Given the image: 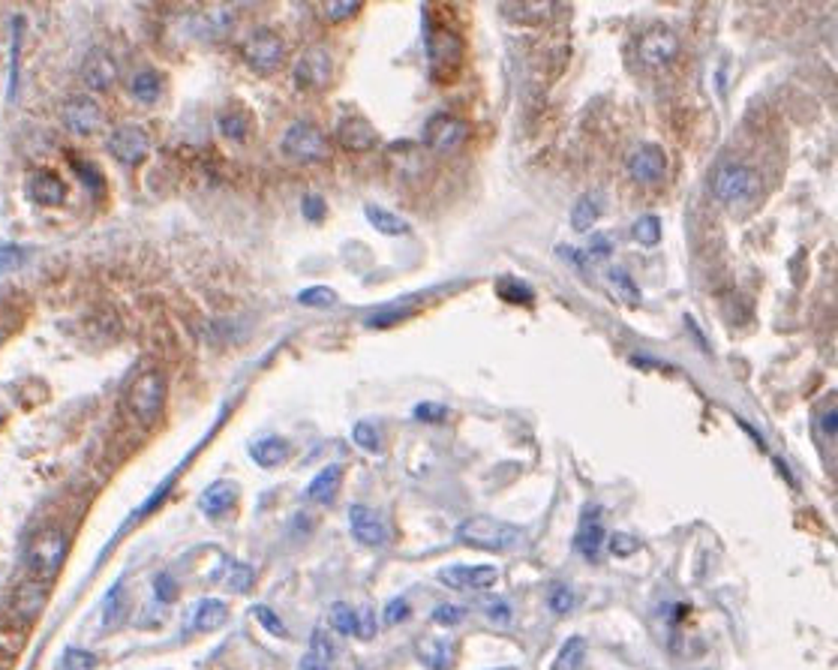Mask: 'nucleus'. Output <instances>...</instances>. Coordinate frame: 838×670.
Masks as SVG:
<instances>
[{"label":"nucleus","instance_id":"obj_30","mask_svg":"<svg viewBox=\"0 0 838 670\" xmlns=\"http://www.w3.org/2000/svg\"><path fill=\"white\" fill-rule=\"evenodd\" d=\"M586 658V640L583 638H568L562 647H559L556 658L550 661V670H580Z\"/></svg>","mask_w":838,"mask_h":670},{"label":"nucleus","instance_id":"obj_23","mask_svg":"<svg viewBox=\"0 0 838 670\" xmlns=\"http://www.w3.org/2000/svg\"><path fill=\"white\" fill-rule=\"evenodd\" d=\"M189 622H193V631H214L220 629V625L229 622V604L220 602V598H205V602L196 604L193 616H189Z\"/></svg>","mask_w":838,"mask_h":670},{"label":"nucleus","instance_id":"obj_15","mask_svg":"<svg viewBox=\"0 0 838 670\" xmlns=\"http://www.w3.org/2000/svg\"><path fill=\"white\" fill-rule=\"evenodd\" d=\"M333 136H337V141L346 150H373L378 145L376 127L367 118H360V114H346V118H340Z\"/></svg>","mask_w":838,"mask_h":670},{"label":"nucleus","instance_id":"obj_7","mask_svg":"<svg viewBox=\"0 0 838 670\" xmlns=\"http://www.w3.org/2000/svg\"><path fill=\"white\" fill-rule=\"evenodd\" d=\"M469 123L457 114H433V118L424 123V145L436 154H454L469 141Z\"/></svg>","mask_w":838,"mask_h":670},{"label":"nucleus","instance_id":"obj_50","mask_svg":"<svg viewBox=\"0 0 838 670\" xmlns=\"http://www.w3.org/2000/svg\"><path fill=\"white\" fill-rule=\"evenodd\" d=\"M445 415H448V409L442 403H418L414 406V418H418V421H442Z\"/></svg>","mask_w":838,"mask_h":670},{"label":"nucleus","instance_id":"obj_42","mask_svg":"<svg viewBox=\"0 0 838 670\" xmlns=\"http://www.w3.org/2000/svg\"><path fill=\"white\" fill-rule=\"evenodd\" d=\"M463 620H466V607H460V604H439L436 611L430 613V622L445 625V629H451V625H460Z\"/></svg>","mask_w":838,"mask_h":670},{"label":"nucleus","instance_id":"obj_38","mask_svg":"<svg viewBox=\"0 0 838 670\" xmlns=\"http://www.w3.org/2000/svg\"><path fill=\"white\" fill-rule=\"evenodd\" d=\"M610 283L616 285V292L622 294V298L637 307V303H640V289H637V283L631 280L628 271H622V267H613V271H610Z\"/></svg>","mask_w":838,"mask_h":670},{"label":"nucleus","instance_id":"obj_6","mask_svg":"<svg viewBox=\"0 0 838 670\" xmlns=\"http://www.w3.org/2000/svg\"><path fill=\"white\" fill-rule=\"evenodd\" d=\"M126 403H130L132 415L141 424H153L162 415V406H166V379L159 373H141L130 385Z\"/></svg>","mask_w":838,"mask_h":670},{"label":"nucleus","instance_id":"obj_9","mask_svg":"<svg viewBox=\"0 0 838 670\" xmlns=\"http://www.w3.org/2000/svg\"><path fill=\"white\" fill-rule=\"evenodd\" d=\"M628 175L640 186H655L667 177V154L658 145H640L628 157Z\"/></svg>","mask_w":838,"mask_h":670},{"label":"nucleus","instance_id":"obj_20","mask_svg":"<svg viewBox=\"0 0 838 670\" xmlns=\"http://www.w3.org/2000/svg\"><path fill=\"white\" fill-rule=\"evenodd\" d=\"M414 656L427 670H451L454 667V643L442 640V638H421L418 647H414Z\"/></svg>","mask_w":838,"mask_h":670},{"label":"nucleus","instance_id":"obj_47","mask_svg":"<svg viewBox=\"0 0 838 670\" xmlns=\"http://www.w3.org/2000/svg\"><path fill=\"white\" fill-rule=\"evenodd\" d=\"M484 613L490 616V622H496V625H508V620H511V607L505 604V598H487Z\"/></svg>","mask_w":838,"mask_h":670},{"label":"nucleus","instance_id":"obj_24","mask_svg":"<svg viewBox=\"0 0 838 670\" xmlns=\"http://www.w3.org/2000/svg\"><path fill=\"white\" fill-rule=\"evenodd\" d=\"M250 457L261 469H277L288 457V442L279 439V436H265V439H256L250 445Z\"/></svg>","mask_w":838,"mask_h":670},{"label":"nucleus","instance_id":"obj_16","mask_svg":"<svg viewBox=\"0 0 838 670\" xmlns=\"http://www.w3.org/2000/svg\"><path fill=\"white\" fill-rule=\"evenodd\" d=\"M238 496H241V490L234 481H214V484H207L202 490V496H198V512L205 517H211V521H223V517L238 505Z\"/></svg>","mask_w":838,"mask_h":670},{"label":"nucleus","instance_id":"obj_40","mask_svg":"<svg viewBox=\"0 0 838 670\" xmlns=\"http://www.w3.org/2000/svg\"><path fill=\"white\" fill-rule=\"evenodd\" d=\"M256 586V571H252V566H232V575H229V589L232 593H241V595H247L250 589Z\"/></svg>","mask_w":838,"mask_h":670},{"label":"nucleus","instance_id":"obj_43","mask_svg":"<svg viewBox=\"0 0 838 670\" xmlns=\"http://www.w3.org/2000/svg\"><path fill=\"white\" fill-rule=\"evenodd\" d=\"M310 652H313V656L324 658V661H331V665H333V658H337V647H333L331 634L324 631V629H315V631H313V638H310Z\"/></svg>","mask_w":838,"mask_h":670},{"label":"nucleus","instance_id":"obj_12","mask_svg":"<svg viewBox=\"0 0 838 670\" xmlns=\"http://www.w3.org/2000/svg\"><path fill=\"white\" fill-rule=\"evenodd\" d=\"M349 532L351 539L364 548H382L387 541V526L369 505H351L349 508Z\"/></svg>","mask_w":838,"mask_h":670},{"label":"nucleus","instance_id":"obj_31","mask_svg":"<svg viewBox=\"0 0 838 670\" xmlns=\"http://www.w3.org/2000/svg\"><path fill=\"white\" fill-rule=\"evenodd\" d=\"M328 625L342 638H355V625H358V611L346 602H337L331 604L328 611Z\"/></svg>","mask_w":838,"mask_h":670},{"label":"nucleus","instance_id":"obj_28","mask_svg":"<svg viewBox=\"0 0 838 670\" xmlns=\"http://www.w3.org/2000/svg\"><path fill=\"white\" fill-rule=\"evenodd\" d=\"M499 13L508 15V19L517 24H541L556 13V6L553 4H502Z\"/></svg>","mask_w":838,"mask_h":670},{"label":"nucleus","instance_id":"obj_54","mask_svg":"<svg viewBox=\"0 0 838 670\" xmlns=\"http://www.w3.org/2000/svg\"><path fill=\"white\" fill-rule=\"evenodd\" d=\"M610 253H613L610 238H607V235H592V240H589V256H604V258H607Z\"/></svg>","mask_w":838,"mask_h":670},{"label":"nucleus","instance_id":"obj_25","mask_svg":"<svg viewBox=\"0 0 838 670\" xmlns=\"http://www.w3.org/2000/svg\"><path fill=\"white\" fill-rule=\"evenodd\" d=\"M601 211H604V199L598 193H583V195H577V202H574V208H571V226H574V231H589L595 222H598V217H601Z\"/></svg>","mask_w":838,"mask_h":670},{"label":"nucleus","instance_id":"obj_1","mask_svg":"<svg viewBox=\"0 0 838 670\" xmlns=\"http://www.w3.org/2000/svg\"><path fill=\"white\" fill-rule=\"evenodd\" d=\"M457 541L469 544V548H478V550L511 553L526 544V532H523L517 523H505L499 517H490V514H475V517H466V521L457 526Z\"/></svg>","mask_w":838,"mask_h":670},{"label":"nucleus","instance_id":"obj_57","mask_svg":"<svg viewBox=\"0 0 838 670\" xmlns=\"http://www.w3.org/2000/svg\"><path fill=\"white\" fill-rule=\"evenodd\" d=\"M505 670H514V667H505Z\"/></svg>","mask_w":838,"mask_h":670},{"label":"nucleus","instance_id":"obj_17","mask_svg":"<svg viewBox=\"0 0 838 670\" xmlns=\"http://www.w3.org/2000/svg\"><path fill=\"white\" fill-rule=\"evenodd\" d=\"M63 123L76 136H94L103 127V109L94 100H87V96H78V100L67 103V109H63Z\"/></svg>","mask_w":838,"mask_h":670},{"label":"nucleus","instance_id":"obj_13","mask_svg":"<svg viewBox=\"0 0 838 670\" xmlns=\"http://www.w3.org/2000/svg\"><path fill=\"white\" fill-rule=\"evenodd\" d=\"M108 150L117 163L123 166H139L144 157L150 154V139L148 132L139 127H117L108 139Z\"/></svg>","mask_w":838,"mask_h":670},{"label":"nucleus","instance_id":"obj_56","mask_svg":"<svg viewBox=\"0 0 838 670\" xmlns=\"http://www.w3.org/2000/svg\"><path fill=\"white\" fill-rule=\"evenodd\" d=\"M559 256H565V258H568V265L577 267V271H583V267H586V262H583L586 256H583V253H574L571 247H559Z\"/></svg>","mask_w":838,"mask_h":670},{"label":"nucleus","instance_id":"obj_27","mask_svg":"<svg viewBox=\"0 0 838 670\" xmlns=\"http://www.w3.org/2000/svg\"><path fill=\"white\" fill-rule=\"evenodd\" d=\"M460 58V40L451 31H436L430 40V64L433 67H454Z\"/></svg>","mask_w":838,"mask_h":670},{"label":"nucleus","instance_id":"obj_37","mask_svg":"<svg viewBox=\"0 0 838 670\" xmlns=\"http://www.w3.org/2000/svg\"><path fill=\"white\" fill-rule=\"evenodd\" d=\"M220 132L225 139H232V141H243L250 136V118L247 114H223L220 118Z\"/></svg>","mask_w":838,"mask_h":670},{"label":"nucleus","instance_id":"obj_51","mask_svg":"<svg viewBox=\"0 0 838 670\" xmlns=\"http://www.w3.org/2000/svg\"><path fill=\"white\" fill-rule=\"evenodd\" d=\"M153 589H157L159 602H166V604H171L178 598V586H175V580H171L169 575H159L157 580H153Z\"/></svg>","mask_w":838,"mask_h":670},{"label":"nucleus","instance_id":"obj_4","mask_svg":"<svg viewBox=\"0 0 838 670\" xmlns=\"http://www.w3.org/2000/svg\"><path fill=\"white\" fill-rule=\"evenodd\" d=\"M63 559H67V535L60 530H42L33 535L27 548V568L36 580H51L60 571Z\"/></svg>","mask_w":838,"mask_h":670},{"label":"nucleus","instance_id":"obj_35","mask_svg":"<svg viewBox=\"0 0 838 670\" xmlns=\"http://www.w3.org/2000/svg\"><path fill=\"white\" fill-rule=\"evenodd\" d=\"M96 665H99V658L94 656V652L78 649V647H69V649L60 656L58 670H96Z\"/></svg>","mask_w":838,"mask_h":670},{"label":"nucleus","instance_id":"obj_5","mask_svg":"<svg viewBox=\"0 0 838 670\" xmlns=\"http://www.w3.org/2000/svg\"><path fill=\"white\" fill-rule=\"evenodd\" d=\"M679 58V37L667 24H652L637 40V60L646 69H667Z\"/></svg>","mask_w":838,"mask_h":670},{"label":"nucleus","instance_id":"obj_36","mask_svg":"<svg viewBox=\"0 0 838 670\" xmlns=\"http://www.w3.org/2000/svg\"><path fill=\"white\" fill-rule=\"evenodd\" d=\"M319 10H322L324 19L337 24V22L355 19V15L360 13V4H358V0H331V4H322Z\"/></svg>","mask_w":838,"mask_h":670},{"label":"nucleus","instance_id":"obj_49","mask_svg":"<svg viewBox=\"0 0 838 670\" xmlns=\"http://www.w3.org/2000/svg\"><path fill=\"white\" fill-rule=\"evenodd\" d=\"M373 634H376V616H373V611H369V607H364V611L358 613L355 638H360V640H373Z\"/></svg>","mask_w":838,"mask_h":670},{"label":"nucleus","instance_id":"obj_32","mask_svg":"<svg viewBox=\"0 0 838 670\" xmlns=\"http://www.w3.org/2000/svg\"><path fill=\"white\" fill-rule=\"evenodd\" d=\"M631 238L643 247H655L658 240H661V220H658L655 213H643V217L631 226Z\"/></svg>","mask_w":838,"mask_h":670},{"label":"nucleus","instance_id":"obj_33","mask_svg":"<svg viewBox=\"0 0 838 670\" xmlns=\"http://www.w3.org/2000/svg\"><path fill=\"white\" fill-rule=\"evenodd\" d=\"M297 301L304 303V307H313V310H331L333 303L340 301V294L331 289V285H310V289H304L297 294Z\"/></svg>","mask_w":838,"mask_h":670},{"label":"nucleus","instance_id":"obj_55","mask_svg":"<svg viewBox=\"0 0 838 670\" xmlns=\"http://www.w3.org/2000/svg\"><path fill=\"white\" fill-rule=\"evenodd\" d=\"M301 670H331V661H324L319 656H313V652H306L301 658Z\"/></svg>","mask_w":838,"mask_h":670},{"label":"nucleus","instance_id":"obj_19","mask_svg":"<svg viewBox=\"0 0 838 670\" xmlns=\"http://www.w3.org/2000/svg\"><path fill=\"white\" fill-rule=\"evenodd\" d=\"M27 190H31V199L42 208H58V204L67 202V184L60 181L54 172H36L27 181Z\"/></svg>","mask_w":838,"mask_h":670},{"label":"nucleus","instance_id":"obj_18","mask_svg":"<svg viewBox=\"0 0 838 670\" xmlns=\"http://www.w3.org/2000/svg\"><path fill=\"white\" fill-rule=\"evenodd\" d=\"M81 78H85V85L90 87V91L103 94V91H108V87L114 85L117 67H114V60L108 58L103 49H96V51H90L87 60H85V67H81Z\"/></svg>","mask_w":838,"mask_h":670},{"label":"nucleus","instance_id":"obj_53","mask_svg":"<svg viewBox=\"0 0 838 670\" xmlns=\"http://www.w3.org/2000/svg\"><path fill=\"white\" fill-rule=\"evenodd\" d=\"M22 249L15 247H0V271H13V267L22 265Z\"/></svg>","mask_w":838,"mask_h":670},{"label":"nucleus","instance_id":"obj_2","mask_svg":"<svg viewBox=\"0 0 838 670\" xmlns=\"http://www.w3.org/2000/svg\"><path fill=\"white\" fill-rule=\"evenodd\" d=\"M709 190L712 199L721 204H748L751 199H757L763 190V177L757 168L742 166V163H724L718 166L709 177Z\"/></svg>","mask_w":838,"mask_h":670},{"label":"nucleus","instance_id":"obj_52","mask_svg":"<svg viewBox=\"0 0 838 670\" xmlns=\"http://www.w3.org/2000/svg\"><path fill=\"white\" fill-rule=\"evenodd\" d=\"M817 430L826 436V439H833L835 430H838V415H835V406H826L824 412L817 415Z\"/></svg>","mask_w":838,"mask_h":670},{"label":"nucleus","instance_id":"obj_26","mask_svg":"<svg viewBox=\"0 0 838 670\" xmlns=\"http://www.w3.org/2000/svg\"><path fill=\"white\" fill-rule=\"evenodd\" d=\"M130 94L139 103L153 105L162 96V76L157 73V69H150V67L139 69V73L130 78Z\"/></svg>","mask_w":838,"mask_h":670},{"label":"nucleus","instance_id":"obj_41","mask_svg":"<svg viewBox=\"0 0 838 670\" xmlns=\"http://www.w3.org/2000/svg\"><path fill=\"white\" fill-rule=\"evenodd\" d=\"M412 616V604H409V598H391V602L385 604V611H382V622L385 625H400V622H405Z\"/></svg>","mask_w":838,"mask_h":670},{"label":"nucleus","instance_id":"obj_10","mask_svg":"<svg viewBox=\"0 0 838 670\" xmlns=\"http://www.w3.org/2000/svg\"><path fill=\"white\" fill-rule=\"evenodd\" d=\"M439 584L451 589H472V593H487L499 584V568L496 566H445L439 568Z\"/></svg>","mask_w":838,"mask_h":670},{"label":"nucleus","instance_id":"obj_46","mask_svg":"<svg viewBox=\"0 0 838 670\" xmlns=\"http://www.w3.org/2000/svg\"><path fill=\"white\" fill-rule=\"evenodd\" d=\"M301 211H304V217L310 220V222H322V220H324V213H328V204H324L322 195L310 193V195H304Z\"/></svg>","mask_w":838,"mask_h":670},{"label":"nucleus","instance_id":"obj_22","mask_svg":"<svg viewBox=\"0 0 838 670\" xmlns=\"http://www.w3.org/2000/svg\"><path fill=\"white\" fill-rule=\"evenodd\" d=\"M364 217H367L369 226H373L376 231H382L385 238L409 235V231H412V222H409V220H403L400 213L382 208V204H367V208H364Z\"/></svg>","mask_w":838,"mask_h":670},{"label":"nucleus","instance_id":"obj_44","mask_svg":"<svg viewBox=\"0 0 838 670\" xmlns=\"http://www.w3.org/2000/svg\"><path fill=\"white\" fill-rule=\"evenodd\" d=\"M256 620L261 622V629H268L274 638H286V625H283V620L270 611V607H265V604H259L256 607Z\"/></svg>","mask_w":838,"mask_h":670},{"label":"nucleus","instance_id":"obj_8","mask_svg":"<svg viewBox=\"0 0 838 670\" xmlns=\"http://www.w3.org/2000/svg\"><path fill=\"white\" fill-rule=\"evenodd\" d=\"M283 51H286V46H283V37H279V33L268 31V28H259L243 40L241 58H243V64H247L250 69H256V73H270V69L279 67Z\"/></svg>","mask_w":838,"mask_h":670},{"label":"nucleus","instance_id":"obj_34","mask_svg":"<svg viewBox=\"0 0 838 670\" xmlns=\"http://www.w3.org/2000/svg\"><path fill=\"white\" fill-rule=\"evenodd\" d=\"M351 442L367 454L382 451V436H378L376 424H369V421H358L355 427H351Z\"/></svg>","mask_w":838,"mask_h":670},{"label":"nucleus","instance_id":"obj_11","mask_svg":"<svg viewBox=\"0 0 838 670\" xmlns=\"http://www.w3.org/2000/svg\"><path fill=\"white\" fill-rule=\"evenodd\" d=\"M604 512L598 505H586L583 514H580V526H577V535H574V550L580 553L583 559L595 562L601 557V544H604Z\"/></svg>","mask_w":838,"mask_h":670},{"label":"nucleus","instance_id":"obj_48","mask_svg":"<svg viewBox=\"0 0 838 670\" xmlns=\"http://www.w3.org/2000/svg\"><path fill=\"white\" fill-rule=\"evenodd\" d=\"M640 548V541L634 539V535H625V532H616L610 539V553L613 557H631Z\"/></svg>","mask_w":838,"mask_h":670},{"label":"nucleus","instance_id":"obj_21","mask_svg":"<svg viewBox=\"0 0 838 670\" xmlns=\"http://www.w3.org/2000/svg\"><path fill=\"white\" fill-rule=\"evenodd\" d=\"M42 604H45V580H27V584L15 593V602H13V611H15V620L22 622H31L36 616L42 613Z\"/></svg>","mask_w":838,"mask_h":670},{"label":"nucleus","instance_id":"obj_29","mask_svg":"<svg viewBox=\"0 0 838 670\" xmlns=\"http://www.w3.org/2000/svg\"><path fill=\"white\" fill-rule=\"evenodd\" d=\"M340 478H342V466L331 463V466H324L319 475H315L310 484H306V496H310L313 502H328V499L337 493Z\"/></svg>","mask_w":838,"mask_h":670},{"label":"nucleus","instance_id":"obj_14","mask_svg":"<svg viewBox=\"0 0 838 670\" xmlns=\"http://www.w3.org/2000/svg\"><path fill=\"white\" fill-rule=\"evenodd\" d=\"M331 73H333V64L324 49L304 51V58L295 64V82L297 87H304V91H319L322 85L331 82Z\"/></svg>","mask_w":838,"mask_h":670},{"label":"nucleus","instance_id":"obj_45","mask_svg":"<svg viewBox=\"0 0 838 670\" xmlns=\"http://www.w3.org/2000/svg\"><path fill=\"white\" fill-rule=\"evenodd\" d=\"M499 294L505 301H523V303L532 301V289L517 280H499Z\"/></svg>","mask_w":838,"mask_h":670},{"label":"nucleus","instance_id":"obj_3","mask_svg":"<svg viewBox=\"0 0 838 670\" xmlns=\"http://www.w3.org/2000/svg\"><path fill=\"white\" fill-rule=\"evenodd\" d=\"M279 150L295 163H322L328 157V139L310 121H295L279 139Z\"/></svg>","mask_w":838,"mask_h":670},{"label":"nucleus","instance_id":"obj_39","mask_svg":"<svg viewBox=\"0 0 838 670\" xmlns=\"http://www.w3.org/2000/svg\"><path fill=\"white\" fill-rule=\"evenodd\" d=\"M547 604H550V611H553V613H571V611H574V604H577V595H574V589H571V586L559 584V586L550 589Z\"/></svg>","mask_w":838,"mask_h":670}]
</instances>
